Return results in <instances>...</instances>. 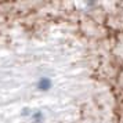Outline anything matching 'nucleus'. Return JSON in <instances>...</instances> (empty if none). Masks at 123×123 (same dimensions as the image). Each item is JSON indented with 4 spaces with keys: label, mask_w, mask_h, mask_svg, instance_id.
<instances>
[]
</instances>
